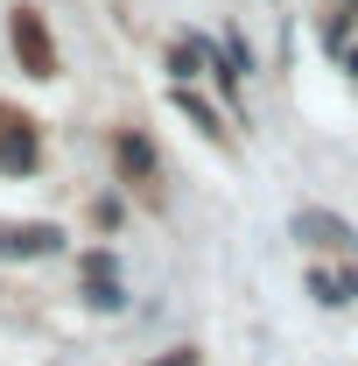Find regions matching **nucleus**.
<instances>
[{
    "instance_id": "obj_2",
    "label": "nucleus",
    "mask_w": 358,
    "mask_h": 366,
    "mask_svg": "<svg viewBox=\"0 0 358 366\" xmlns=\"http://www.w3.org/2000/svg\"><path fill=\"white\" fill-rule=\"evenodd\" d=\"M14 49H21L29 78H56V49H49V29L36 7H14Z\"/></svg>"
},
{
    "instance_id": "obj_9",
    "label": "nucleus",
    "mask_w": 358,
    "mask_h": 366,
    "mask_svg": "<svg viewBox=\"0 0 358 366\" xmlns=\"http://www.w3.org/2000/svg\"><path fill=\"white\" fill-rule=\"evenodd\" d=\"M155 366H197V352L183 345V352H169V360H155Z\"/></svg>"
},
{
    "instance_id": "obj_6",
    "label": "nucleus",
    "mask_w": 358,
    "mask_h": 366,
    "mask_svg": "<svg viewBox=\"0 0 358 366\" xmlns=\"http://www.w3.org/2000/svg\"><path fill=\"white\" fill-rule=\"evenodd\" d=\"M310 296H316V303H352V296H358V268H316L310 274Z\"/></svg>"
},
{
    "instance_id": "obj_1",
    "label": "nucleus",
    "mask_w": 358,
    "mask_h": 366,
    "mask_svg": "<svg viewBox=\"0 0 358 366\" xmlns=\"http://www.w3.org/2000/svg\"><path fill=\"white\" fill-rule=\"evenodd\" d=\"M316 36H323V49H330V64H337L344 78H358V0H337Z\"/></svg>"
},
{
    "instance_id": "obj_7",
    "label": "nucleus",
    "mask_w": 358,
    "mask_h": 366,
    "mask_svg": "<svg viewBox=\"0 0 358 366\" xmlns=\"http://www.w3.org/2000/svg\"><path fill=\"white\" fill-rule=\"evenodd\" d=\"M120 169H127V177H155V148L140 134H120Z\"/></svg>"
},
{
    "instance_id": "obj_5",
    "label": "nucleus",
    "mask_w": 358,
    "mask_h": 366,
    "mask_svg": "<svg viewBox=\"0 0 358 366\" xmlns=\"http://www.w3.org/2000/svg\"><path fill=\"white\" fill-rule=\"evenodd\" d=\"M295 239H302V247H330V254H337V247H352V226H344V219H330V212H295Z\"/></svg>"
},
{
    "instance_id": "obj_3",
    "label": "nucleus",
    "mask_w": 358,
    "mask_h": 366,
    "mask_svg": "<svg viewBox=\"0 0 358 366\" xmlns=\"http://www.w3.org/2000/svg\"><path fill=\"white\" fill-rule=\"evenodd\" d=\"M0 169L7 177H29L36 169V127L29 120H0Z\"/></svg>"
},
{
    "instance_id": "obj_4",
    "label": "nucleus",
    "mask_w": 358,
    "mask_h": 366,
    "mask_svg": "<svg viewBox=\"0 0 358 366\" xmlns=\"http://www.w3.org/2000/svg\"><path fill=\"white\" fill-rule=\"evenodd\" d=\"M56 226H0V261H29V254H56Z\"/></svg>"
},
{
    "instance_id": "obj_8",
    "label": "nucleus",
    "mask_w": 358,
    "mask_h": 366,
    "mask_svg": "<svg viewBox=\"0 0 358 366\" xmlns=\"http://www.w3.org/2000/svg\"><path fill=\"white\" fill-rule=\"evenodd\" d=\"M176 106H183V113H190V120H197V127H204V134H218V113H211V106H204V99H197V92H190V85L176 92Z\"/></svg>"
}]
</instances>
